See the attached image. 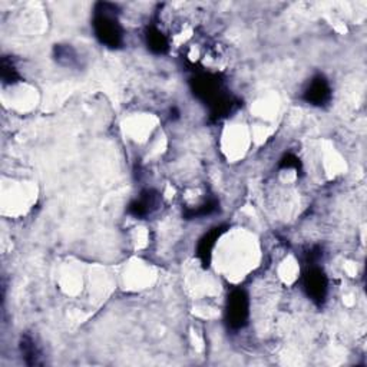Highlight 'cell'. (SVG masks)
<instances>
[{
    "label": "cell",
    "instance_id": "6da1fadb",
    "mask_svg": "<svg viewBox=\"0 0 367 367\" xmlns=\"http://www.w3.org/2000/svg\"><path fill=\"white\" fill-rule=\"evenodd\" d=\"M93 30L101 43L108 47H119L123 39V29L118 19L117 6L98 3L93 16Z\"/></svg>",
    "mask_w": 367,
    "mask_h": 367
},
{
    "label": "cell",
    "instance_id": "277c9868",
    "mask_svg": "<svg viewBox=\"0 0 367 367\" xmlns=\"http://www.w3.org/2000/svg\"><path fill=\"white\" fill-rule=\"evenodd\" d=\"M330 98H331V88L327 79L323 75H317L316 78H313V81L305 91L306 102L316 106H323L330 101Z\"/></svg>",
    "mask_w": 367,
    "mask_h": 367
},
{
    "label": "cell",
    "instance_id": "3957f363",
    "mask_svg": "<svg viewBox=\"0 0 367 367\" xmlns=\"http://www.w3.org/2000/svg\"><path fill=\"white\" fill-rule=\"evenodd\" d=\"M305 290L307 296L313 301L318 303V305L326 300L327 290H329V281L322 268L316 267L314 264L310 265V268L305 274Z\"/></svg>",
    "mask_w": 367,
    "mask_h": 367
},
{
    "label": "cell",
    "instance_id": "7a4b0ae2",
    "mask_svg": "<svg viewBox=\"0 0 367 367\" xmlns=\"http://www.w3.org/2000/svg\"><path fill=\"white\" fill-rule=\"evenodd\" d=\"M250 301L244 290H234L228 297L227 306V320L231 327L240 329L248 320Z\"/></svg>",
    "mask_w": 367,
    "mask_h": 367
},
{
    "label": "cell",
    "instance_id": "ba28073f",
    "mask_svg": "<svg viewBox=\"0 0 367 367\" xmlns=\"http://www.w3.org/2000/svg\"><path fill=\"white\" fill-rule=\"evenodd\" d=\"M22 348H23V353L26 357H32V363L38 364V357H39V352L35 346V343L32 342L30 339H26L22 342Z\"/></svg>",
    "mask_w": 367,
    "mask_h": 367
},
{
    "label": "cell",
    "instance_id": "52a82bcc",
    "mask_svg": "<svg viewBox=\"0 0 367 367\" xmlns=\"http://www.w3.org/2000/svg\"><path fill=\"white\" fill-rule=\"evenodd\" d=\"M147 43L150 49L155 54H165L169 47L167 36L156 26L148 27Z\"/></svg>",
    "mask_w": 367,
    "mask_h": 367
},
{
    "label": "cell",
    "instance_id": "8992f818",
    "mask_svg": "<svg viewBox=\"0 0 367 367\" xmlns=\"http://www.w3.org/2000/svg\"><path fill=\"white\" fill-rule=\"evenodd\" d=\"M159 198L154 191H145V193H142L141 197L130 205V211L135 217H145L151 214L154 210H156Z\"/></svg>",
    "mask_w": 367,
    "mask_h": 367
},
{
    "label": "cell",
    "instance_id": "5b68a950",
    "mask_svg": "<svg viewBox=\"0 0 367 367\" xmlns=\"http://www.w3.org/2000/svg\"><path fill=\"white\" fill-rule=\"evenodd\" d=\"M224 227H215L213 228L211 231L206 233L201 240L198 241V246H197V254L198 257L201 260V263L204 265H209L210 264V260H211V255H213V250L215 247V243L218 238L222 235V233H224Z\"/></svg>",
    "mask_w": 367,
    "mask_h": 367
}]
</instances>
